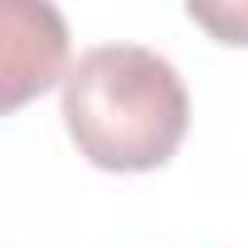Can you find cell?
Instances as JSON below:
<instances>
[{"label":"cell","mask_w":248,"mask_h":248,"mask_svg":"<svg viewBox=\"0 0 248 248\" xmlns=\"http://www.w3.org/2000/svg\"><path fill=\"white\" fill-rule=\"evenodd\" d=\"M63 127L97 170H161L190 127L185 78L146 44H97L63 78Z\"/></svg>","instance_id":"cell-1"},{"label":"cell","mask_w":248,"mask_h":248,"mask_svg":"<svg viewBox=\"0 0 248 248\" xmlns=\"http://www.w3.org/2000/svg\"><path fill=\"white\" fill-rule=\"evenodd\" d=\"M68 63V30L54 5L10 0L5 5V107L15 112L34 93L54 88Z\"/></svg>","instance_id":"cell-2"},{"label":"cell","mask_w":248,"mask_h":248,"mask_svg":"<svg viewBox=\"0 0 248 248\" xmlns=\"http://www.w3.org/2000/svg\"><path fill=\"white\" fill-rule=\"evenodd\" d=\"M195 25H204L219 44H243L248 49V0H224V5H185Z\"/></svg>","instance_id":"cell-3"}]
</instances>
